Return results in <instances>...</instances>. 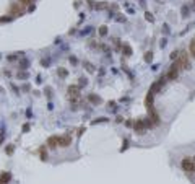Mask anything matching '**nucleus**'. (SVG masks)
<instances>
[{
	"mask_svg": "<svg viewBox=\"0 0 195 184\" xmlns=\"http://www.w3.org/2000/svg\"><path fill=\"white\" fill-rule=\"evenodd\" d=\"M146 20H148V21H153V16H151V13H146Z\"/></svg>",
	"mask_w": 195,
	"mask_h": 184,
	"instance_id": "nucleus-15",
	"label": "nucleus"
},
{
	"mask_svg": "<svg viewBox=\"0 0 195 184\" xmlns=\"http://www.w3.org/2000/svg\"><path fill=\"white\" fill-rule=\"evenodd\" d=\"M47 145L50 148H55L57 145H59V137H50V139L47 140Z\"/></svg>",
	"mask_w": 195,
	"mask_h": 184,
	"instance_id": "nucleus-5",
	"label": "nucleus"
},
{
	"mask_svg": "<svg viewBox=\"0 0 195 184\" xmlns=\"http://www.w3.org/2000/svg\"><path fill=\"white\" fill-rule=\"evenodd\" d=\"M68 91H70V95H77V88H72L70 87V90H68Z\"/></svg>",
	"mask_w": 195,
	"mask_h": 184,
	"instance_id": "nucleus-14",
	"label": "nucleus"
},
{
	"mask_svg": "<svg viewBox=\"0 0 195 184\" xmlns=\"http://www.w3.org/2000/svg\"><path fill=\"white\" fill-rule=\"evenodd\" d=\"M11 13H13V15H16V13H21V10H20V7H18V5H13V8H11Z\"/></svg>",
	"mask_w": 195,
	"mask_h": 184,
	"instance_id": "nucleus-7",
	"label": "nucleus"
},
{
	"mask_svg": "<svg viewBox=\"0 0 195 184\" xmlns=\"http://www.w3.org/2000/svg\"><path fill=\"white\" fill-rule=\"evenodd\" d=\"M182 16H187V7H182Z\"/></svg>",
	"mask_w": 195,
	"mask_h": 184,
	"instance_id": "nucleus-13",
	"label": "nucleus"
},
{
	"mask_svg": "<svg viewBox=\"0 0 195 184\" xmlns=\"http://www.w3.org/2000/svg\"><path fill=\"white\" fill-rule=\"evenodd\" d=\"M99 33L102 34V36H104V34L107 33V30H106V26H102V28H101V30H99Z\"/></svg>",
	"mask_w": 195,
	"mask_h": 184,
	"instance_id": "nucleus-11",
	"label": "nucleus"
},
{
	"mask_svg": "<svg viewBox=\"0 0 195 184\" xmlns=\"http://www.w3.org/2000/svg\"><path fill=\"white\" fill-rule=\"evenodd\" d=\"M176 64L179 65V68H190V60H189V54L185 52V51H182V52L179 54Z\"/></svg>",
	"mask_w": 195,
	"mask_h": 184,
	"instance_id": "nucleus-1",
	"label": "nucleus"
},
{
	"mask_svg": "<svg viewBox=\"0 0 195 184\" xmlns=\"http://www.w3.org/2000/svg\"><path fill=\"white\" fill-rule=\"evenodd\" d=\"M0 91H2V88H0Z\"/></svg>",
	"mask_w": 195,
	"mask_h": 184,
	"instance_id": "nucleus-18",
	"label": "nucleus"
},
{
	"mask_svg": "<svg viewBox=\"0 0 195 184\" xmlns=\"http://www.w3.org/2000/svg\"><path fill=\"white\" fill-rule=\"evenodd\" d=\"M177 77H179V65L174 64L173 67H171V70L168 72V78L169 80H176Z\"/></svg>",
	"mask_w": 195,
	"mask_h": 184,
	"instance_id": "nucleus-3",
	"label": "nucleus"
},
{
	"mask_svg": "<svg viewBox=\"0 0 195 184\" xmlns=\"http://www.w3.org/2000/svg\"><path fill=\"white\" fill-rule=\"evenodd\" d=\"M176 57H179V55H177V52H176V51H174V52H173V54H171V59H176Z\"/></svg>",
	"mask_w": 195,
	"mask_h": 184,
	"instance_id": "nucleus-16",
	"label": "nucleus"
},
{
	"mask_svg": "<svg viewBox=\"0 0 195 184\" xmlns=\"http://www.w3.org/2000/svg\"><path fill=\"white\" fill-rule=\"evenodd\" d=\"M193 163H195V157H193Z\"/></svg>",
	"mask_w": 195,
	"mask_h": 184,
	"instance_id": "nucleus-17",
	"label": "nucleus"
},
{
	"mask_svg": "<svg viewBox=\"0 0 195 184\" xmlns=\"http://www.w3.org/2000/svg\"><path fill=\"white\" fill-rule=\"evenodd\" d=\"M90 100L93 103H99V98H96V96H90Z\"/></svg>",
	"mask_w": 195,
	"mask_h": 184,
	"instance_id": "nucleus-10",
	"label": "nucleus"
},
{
	"mask_svg": "<svg viewBox=\"0 0 195 184\" xmlns=\"http://www.w3.org/2000/svg\"><path fill=\"white\" fill-rule=\"evenodd\" d=\"M189 54L195 59V39H192L190 44H189Z\"/></svg>",
	"mask_w": 195,
	"mask_h": 184,
	"instance_id": "nucleus-6",
	"label": "nucleus"
},
{
	"mask_svg": "<svg viewBox=\"0 0 195 184\" xmlns=\"http://www.w3.org/2000/svg\"><path fill=\"white\" fill-rule=\"evenodd\" d=\"M70 143H72V137H70V135L59 137V145H60V147H68Z\"/></svg>",
	"mask_w": 195,
	"mask_h": 184,
	"instance_id": "nucleus-4",
	"label": "nucleus"
},
{
	"mask_svg": "<svg viewBox=\"0 0 195 184\" xmlns=\"http://www.w3.org/2000/svg\"><path fill=\"white\" fill-rule=\"evenodd\" d=\"M181 165H182V170H184L187 174H193V173H195V163H193V160L184 158Z\"/></svg>",
	"mask_w": 195,
	"mask_h": 184,
	"instance_id": "nucleus-2",
	"label": "nucleus"
},
{
	"mask_svg": "<svg viewBox=\"0 0 195 184\" xmlns=\"http://www.w3.org/2000/svg\"><path fill=\"white\" fill-rule=\"evenodd\" d=\"M20 2H21L23 5H30V3L33 2V0H20Z\"/></svg>",
	"mask_w": 195,
	"mask_h": 184,
	"instance_id": "nucleus-12",
	"label": "nucleus"
},
{
	"mask_svg": "<svg viewBox=\"0 0 195 184\" xmlns=\"http://www.w3.org/2000/svg\"><path fill=\"white\" fill-rule=\"evenodd\" d=\"M124 51H125V54H127V55H130V54H132V49L129 47V46H125V47H124Z\"/></svg>",
	"mask_w": 195,
	"mask_h": 184,
	"instance_id": "nucleus-9",
	"label": "nucleus"
},
{
	"mask_svg": "<svg viewBox=\"0 0 195 184\" xmlns=\"http://www.w3.org/2000/svg\"><path fill=\"white\" fill-rule=\"evenodd\" d=\"M151 59H153V54H151V52H146L145 60H146V62H151Z\"/></svg>",
	"mask_w": 195,
	"mask_h": 184,
	"instance_id": "nucleus-8",
	"label": "nucleus"
}]
</instances>
